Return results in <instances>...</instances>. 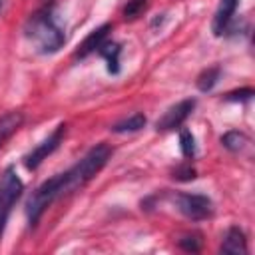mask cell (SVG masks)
<instances>
[{"label": "cell", "instance_id": "cell-1", "mask_svg": "<svg viewBox=\"0 0 255 255\" xmlns=\"http://www.w3.org/2000/svg\"><path fill=\"white\" fill-rule=\"evenodd\" d=\"M110 155H112L110 145L108 143H98L92 149H88V153L78 163H74L70 169H66V171L46 179L42 185H38L36 191L30 195V199L26 203L28 223L34 227L42 219L44 211L56 199H60L64 195H70L76 189L84 187L88 181H92L104 169V165L108 163Z\"/></svg>", "mask_w": 255, "mask_h": 255}, {"label": "cell", "instance_id": "cell-2", "mask_svg": "<svg viewBox=\"0 0 255 255\" xmlns=\"http://www.w3.org/2000/svg\"><path fill=\"white\" fill-rule=\"evenodd\" d=\"M24 34L42 54H54L66 42L64 28L56 20L52 2L40 6L36 12L30 14V18L24 24Z\"/></svg>", "mask_w": 255, "mask_h": 255}, {"label": "cell", "instance_id": "cell-3", "mask_svg": "<svg viewBox=\"0 0 255 255\" xmlns=\"http://www.w3.org/2000/svg\"><path fill=\"white\" fill-rule=\"evenodd\" d=\"M22 191H24V183L18 177L16 169L12 165L6 167L0 175V239L4 235V229H6V223L10 219L12 207L18 201V197L22 195Z\"/></svg>", "mask_w": 255, "mask_h": 255}, {"label": "cell", "instance_id": "cell-4", "mask_svg": "<svg viewBox=\"0 0 255 255\" xmlns=\"http://www.w3.org/2000/svg\"><path fill=\"white\" fill-rule=\"evenodd\" d=\"M175 205L191 221L207 219L213 211L211 199L207 195H201V193H179L175 197Z\"/></svg>", "mask_w": 255, "mask_h": 255}, {"label": "cell", "instance_id": "cell-5", "mask_svg": "<svg viewBox=\"0 0 255 255\" xmlns=\"http://www.w3.org/2000/svg\"><path fill=\"white\" fill-rule=\"evenodd\" d=\"M64 135H66V124H60L42 143H38V145L24 157V165H26L28 169H36L52 151L58 149V145H60V141H62Z\"/></svg>", "mask_w": 255, "mask_h": 255}, {"label": "cell", "instance_id": "cell-6", "mask_svg": "<svg viewBox=\"0 0 255 255\" xmlns=\"http://www.w3.org/2000/svg\"><path fill=\"white\" fill-rule=\"evenodd\" d=\"M195 108V100L193 98H187V100H181L177 102L175 106H171L155 124V129L157 131H169V129H175V128H181L183 122L191 116Z\"/></svg>", "mask_w": 255, "mask_h": 255}, {"label": "cell", "instance_id": "cell-7", "mask_svg": "<svg viewBox=\"0 0 255 255\" xmlns=\"http://www.w3.org/2000/svg\"><path fill=\"white\" fill-rule=\"evenodd\" d=\"M237 6H239V0H221L219 2L217 12L213 16V34L215 36H221V34L229 32L231 20L237 12Z\"/></svg>", "mask_w": 255, "mask_h": 255}, {"label": "cell", "instance_id": "cell-8", "mask_svg": "<svg viewBox=\"0 0 255 255\" xmlns=\"http://www.w3.org/2000/svg\"><path fill=\"white\" fill-rule=\"evenodd\" d=\"M110 30H112V26H110V24H104V26L96 28L94 32H90V36L78 46V50H76V58H86V56H90L92 52H98L100 46L108 40Z\"/></svg>", "mask_w": 255, "mask_h": 255}, {"label": "cell", "instance_id": "cell-9", "mask_svg": "<svg viewBox=\"0 0 255 255\" xmlns=\"http://www.w3.org/2000/svg\"><path fill=\"white\" fill-rule=\"evenodd\" d=\"M221 253H227V255H245L247 253V239H245V233L239 229V227H229L227 233H225V239L219 247Z\"/></svg>", "mask_w": 255, "mask_h": 255}, {"label": "cell", "instance_id": "cell-10", "mask_svg": "<svg viewBox=\"0 0 255 255\" xmlns=\"http://www.w3.org/2000/svg\"><path fill=\"white\" fill-rule=\"evenodd\" d=\"M24 122L22 112H6L4 116H0V147L20 129Z\"/></svg>", "mask_w": 255, "mask_h": 255}, {"label": "cell", "instance_id": "cell-11", "mask_svg": "<svg viewBox=\"0 0 255 255\" xmlns=\"http://www.w3.org/2000/svg\"><path fill=\"white\" fill-rule=\"evenodd\" d=\"M98 54L106 58V62H108V72H110V74H118V72H120V54H122L120 44L106 40V42L100 46Z\"/></svg>", "mask_w": 255, "mask_h": 255}, {"label": "cell", "instance_id": "cell-12", "mask_svg": "<svg viewBox=\"0 0 255 255\" xmlns=\"http://www.w3.org/2000/svg\"><path fill=\"white\" fill-rule=\"evenodd\" d=\"M143 126H145V116L137 112V114H131L129 118H124L122 122L114 124L112 126V131H116V133H128V131H137Z\"/></svg>", "mask_w": 255, "mask_h": 255}, {"label": "cell", "instance_id": "cell-13", "mask_svg": "<svg viewBox=\"0 0 255 255\" xmlns=\"http://www.w3.org/2000/svg\"><path fill=\"white\" fill-rule=\"evenodd\" d=\"M219 76H221V68H219V66H213V68L203 70V72L197 76V88H199L201 92L213 90V86L219 82Z\"/></svg>", "mask_w": 255, "mask_h": 255}, {"label": "cell", "instance_id": "cell-14", "mask_svg": "<svg viewBox=\"0 0 255 255\" xmlns=\"http://www.w3.org/2000/svg\"><path fill=\"white\" fill-rule=\"evenodd\" d=\"M247 141V135L241 131H227L225 135H221V145L229 151H241Z\"/></svg>", "mask_w": 255, "mask_h": 255}, {"label": "cell", "instance_id": "cell-15", "mask_svg": "<svg viewBox=\"0 0 255 255\" xmlns=\"http://www.w3.org/2000/svg\"><path fill=\"white\" fill-rule=\"evenodd\" d=\"M179 147H181V153L187 159L195 157V137H193V133L189 129H181L179 131Z\"/></svg>", "mask_w": 255, "mask_h": 255}, {"label": "cell", "instance_id": "cell-16", "mask_svg": "<svg viewBox=\"0 0 255 255\" xmlns=\"http://www.w3.org/2000/svg\"><path fill=\"white\" fill-rule=\"evenodd\" d=\"M177 245H179L183 251L197 253V251L201 249V245H203V239H201L199 233H187V235H183V237L177 241Z\"/></svg>", "mask_w": 255, "mask_h": 255}, {"label": "cell", "instance_id": "cell-17", "mask_svg": "<svg viewBox=\"0 0 255 255\" xmlns=\"http://www.w3.org/2000/svg\"><path fill=\"white\" fill-rule=\"evenodd\" d=\"M145 6H147V0H128V4L124 6V16L135 18L145 10Z\"/></svg>", "mask_w": 255, "mask_h": 255}, {"label": "cell", "instance_id": "cell-18", "mask_svg": "<svg viewBox=\"0 0 255 255\" xmlns=\"http://www.w3.org/2000/svg\"><path fill=\"white\" fill-rule=\"evenodd\" d=\"M195 169L189 165V163H183V165H179V167H175V171H173V177L175 179H179V181H189V179H195Z\"/></svg>", "mask_w": 255, "mask_h": 255}, {"label": "cell", "instance_id": "cell-19", "mask_svg": "<svg viewBox=\"0 0 255 255\" xmlns=\"http://www.w3.org/2000/svg\"><path fill=\"white\" fill-rule=\"evenodd\" d=\"M253 96V90L251 88H243V90H235V92H229L227 96H225V100L227 102H245V100H249Z\"/></svg>", "mask_w": 255, "mask_h": 255}, {"label": "cell", "instance_id": "cell-20", "mask_svg": "<svg viewBox=\"0 0 255 255\" xmlns=\"http://www.w3.org/2000/svg\"><path fill=\"white\" fill-rule=\"evenodd\" d=\"M2 2H4V0H0V10H2Z\"/></svg>", "mask_w": 255, "mask_h": 255}]
</instances>
